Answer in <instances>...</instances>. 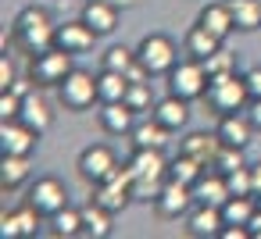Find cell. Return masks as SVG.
I'll return each instance as SVG.
<instances>
[{
  "instance_id": "6da1fadb",
  "label": "cell",
  "mask_w": 261,
  "mask_h": 239,
  "mask_svg": "<svg viewBox=\"0 0 261 239\" xmlns=\"http://www.w3.org/2000/svg\"><path fill=\"white\" fill-rule=\"evenodd\" d=\"M11 40H15L22 50H29V54L36 57V54H43V50L54 47L58 25H54V18H50L47 8L29 4L25 11H18V18H15V25H11Z\"/></svg>"
},
{
  "instance_id": "7a4b0ae2",
  "label": "cell",
  "mask_w": 261,
  "mask_h": 239,
  "mask_svg": "<svg viewBox=\"0 0 261 239\" xmlns=\"http://www.w3.org/2000/svg\"><path fill=\"white\" fill-rule=\"evenodd\" d=\"M211 114H232V111H247L250 104V89H247V79L236 75V72H225V75H211L207 82V93H204Z\"/></svg>"
},
{
  "instance_id": "3957f363",
  "label": "cell",
  "mask_w": 261,
  "mask_h": 239,
  "mask_svg": "<svg viewBox=\"0 0 261 239\" xmlns=\"http://www.w3.org/2000/svg\"><path fill=\"white\" fill-rule=\"evenodd\" d=\"M136 57H140V65H143L150 75H168V72L179 65V50H175L172 36H165V33L143 36L140 47H136Z\"/></svg>"
},
{
  "instance_id": "277c9868",
  "label": "cell",
  "mask_w": 261,
  "mask_h": 239,
  "mask_svg": "<svg viewBox=\"0 0 261 239\" xmlns=\"http://www.w3.org/2000/svg\"><path fill=\"white\" fill-rule=\"evenodd\" d=\"M207 82H211V75H207L204 61H197V57H186L168 72V93H175L182 100H200L207 93Z\"/></svg>"
},
{
  "instance_id": "5b68a950",
  "label": "cell",
  "mask_w": 261,
  "mask_h": 239,
  "mask_svg": "<svg viewBox=\"0 0 261 239\" xmlns=\"http://www.w3.org/2000/svg\"><path fill=\"white\" fill-rule=\"evenodd\" d=\"M58 100L68 107V111H86V107H93L97 100H100V89H97V75H90V72H83V68H72L68 72V79L58 86Z\"/></svg>"
},
{
  "instance_id": "8992f818",
  "label": "cell",
  "mask_w": 261,
  "mask_h": 239,
  "mask_svg": "<svg viewBox=\"0 0 261 239\" xmlns=\"http://www.w3.org/2000/svg\"><path fill=\"white\" fill-rule=\"evenodd\" d=\"M79 178L83 182H90V186H100V182H108L122 164H118V157H115V150L111 146H104V143H93V146H86L83 154H79Z\"/></svg>"
},
{
  "instance_id": "52a82bcc",
  "label": "cell",
  "mask_w": 261,
  "mask_h": 239,
  "mask_svg": "<svg viewBox=\"0 0 261 239\" xmlns=\"http://www.w3.org/2000/svg\"><path fill=\"white\" fill-rule=\"evenodd\" d=\"M72 57L75 54H68L65 47H50V50L36 54L33 57V82L36 86H61L68 79V72L75 68Z\"/></svg>"
},
{
  "instance_id": "ba28073f",
  "label": "cell",
  "mask_w": 261,
  "mask_h": 239,
  "mask_svg": "<svg viewBox=\"0 0 261 239\" xmlns=\"http://www.w3.org/2000/svg\"><path fill=\"white\" fill-rule=\"evenodd\" d=\"M29 203H33L43 218H54L58 211H65V207H68V189H65V182H61V178L43 175V178H36V182H33V189H29Z\"/></svg>"
},
{
  "instance_id": "9c48e42d",
  "label": "cell",
  "mask_w": 261,
  "mask_h": 239,
  "mask_svg": "<svg viewBox=\"0 0 261 239\" xmlns=\"http://www.w3.org/2000/svg\"><path fill=\"white\" fill-rule=\"evenodd\" d=\"M93 200H97L100 207H108L111 214H118V211L133 200V168L125 164V168H118L108 182L93 186Z\"/></svg>"
},
{
  "instance_id": "30bf717a",
  "label": "cell",
  "mask_w": 261,
  "mask_h": 239,
  "mask_svg": "<svg viewBox=\"0 0 261 239\" xmlns=\"http://www.w3.org/2000/svg\"><path fill=\"white\" fill-rule=\"evenodd\" d=\"M193 203H197V200H193V186L168 178L165 189H161L158 200H154V211H158L161 218H182V214L193 211Z\"/></svg>"
},
{
  "instance_id": "8fae6325",
  "label": "cell",
  "mask_w": 261,
  "mask_h": 239,
  "mask_svg": "<svg viewBox=\"0 0 261 239\" xmlns=\"http://www.w3.org/2000/svg\"><path fill=\"white\" fill-rule=\"evenodd\" d=\"M40 143V132L29 129L22 118H8V122H0V150L4 154H33Z\"/></svg>"
},
{
  "instance_id": "7c38bea8",
  "label": "cell",
  "mask_w": 261,
  "mask_h": 239,
  "mask_svg": "<svg viewBox=\"0 0 261 239\" xmlns=\"http://www.w3.org/2000/svg\"><path fill=\"white\" fill-rule=\"evenodd\" d=\"M118 18H122L118 4H108V0H86V4H83V22L97 36H111L118 29Z\"/></svg>"
},
{
  "instance_id": "4fadbf2b",
  "label": "cell",
  "mask_w": 261,
  "mask_h": 239,
  "mask_svg": "<svg viewBox=\"0 0 261 239\" xmlns=\"http://www.w3.org/2000/svg\"><path fill=\"white\" fill-rule=\"evenodd\" d=\"M97 40H100V36L79 18V22H65V25H58V40H54V47H65L68 54H90Z\"/></svg>"
},
{
  "instance_id": "5bb4252c",
  "label": "cell",
  "mask_w": 261,
  "mask_h": 239,
  "mask_svg": "<svg viewBox=\"0 0 261 239\" xmlns=\"http://www.w3.org/2000/svg\"><path fill=\"white\" fill-rule=\"evenodd\" d=\"M229 196H232V193H229V182H225V175H222L218 168H207V171L193 182V200H197V203L222 207Z\"/></svg>"
},
{
  "instance_id": "9a60e30c",
  "label": "cell",
  "mask_w": 261,
  "mask_h": 239,
  "mask_svg": "<svg viewBox=\"0 0 261 239\" xmlns=\"http://www.w3.org/2000/svg\"><path fill=\"white\" fill-rule=\"evenodd\" d=\"M225 225V214L222 207H211V203H193V211L186 214V232L204 239V235H218Z\"/></svg>"
},
{
  "instance_id": "2e32d148",
  "label": "cell",
  "mask_w": 261,
  "mask_h": 239,
  "mask_svg": "<svg viewBox=\"0 0 261 239\" xmlns=\"http://www.w3.org/2000/svg\"><path fill=\"white\" fill-rule=\"evenodd\" d=\"M218 139L225 146H247L250 136H254V122L247 118V111H232V114H222L218 118Z\"/></svg>"
},
{
  "instance_id": "e0dca14e",
  "label": "cell",
  "mask_w": 261,
  "mask_h": 239,
  "mask_svg": "<svg viewBox=\"0 0 261 239\" xmlns=\"http://www.w3.org/2000/svg\"><path fill=\"white\" fill-rule=\"evenodd\" d=\"M40 211L33 207V203H25V207H18V211H11V214H4L0 218V235L4 239H18V235H36V228H40Z\"/></svg>"
},
{
  "instance_id": "ac0fdd59",
  "label": "cell",
  "mask_w": 261,
  "mask_h": 239,
  "mask_svg": "<svg viewBox=\"0 0 261 239\" xmlns=\"http://www.w3.org/2000/svg\"><path fill=\"white\" fill-rule=\"evenodd\" d=\"M133 178H168V161L161 157L158 146H136V154L129 157Z\"/></svg>"
},
{
  "instance_id": "d6986e66",
  "label": "cell",
  "mask_w": 261,
  "mask_h": 239,
  "mask_svg": "<svg viewBox=\"0 0 261 239\" xmlns=\"http://www.w3.org/2000/svg\"><path fill=\"white\" fill-rule=\"evenodd\" d=\"M100 129L108 136H125L136 129V111L125 104V100H115V104H104L100 107Z\"/></svg>"
},
{
  "instance_id": "ffe728a7",
  "label": "cell",
  "mask_w": 261,
  "mask_h": 239,
  "mask_svg": "<svg viewBox=\"0 0 261 239\" xmlns=\"http://www.w3.org/2000/svg\"><path fill=\"white\" fill-rule=\"evenodd\" d=\"M168 132H175V129H182L186 122H190V100H182V97H175V93H168V97H161L158 104H154V111H150Z\"/></svg>"
},
{
  "instance_id": "44dd1931",
  "label": "cell",
  "mask_w": 261,
  "mask_h": 239,
  "mask_svg": "<svg viewBox=\"0 0 261 239\" xmlns=\"http://www.w3.org/2000/svg\"><path fill=\"white\" fill-rule=\"evenodd\" d=\"M179 150L190 154V157H197L204 168H211L215 157H218V150H222V139H218V132H190Z\"/></svg>"
},
{
  "instance_id": "7402d4cb",
  "label": "cell",
  "mask_w": 261,
  "mask_h": 239,
  "mask_svg": "<svg viewBox=\"0 0 261 239\" xmlns=\"http://www.w3.org/2000/svg\"><path fill=\"white\" fill-rule=\"evenodd\" d=\"M18 118H22L29 129H36L40 136H43V132L54 125V111H50V104H47V100H43L36 89H33L29 97H22V114H18Z\"/></svg>"
},
{
  "instance_id": "603a6c76",
  "label": "cell",
  "mask_w": 261,
  "mask_h": 239,
  "mask_svg": "<svg viewBox=\"0 0 261 239\" xmlns=\"http://www.w3.org/2000/svg\"><path fill=\"white\" fill-rule=\"evenodd\" d=\"M197 22H200L207 33H215L218 40H225V36L236 29V18H232V11H229V0H225V4H207Z\"/></svg>"
},
{
  "instance_id": "cb8c5ba5",
  "label": "cell",
  "mask_w": 261,
  "mask_h": 239,
  "mask_svg": "<svg viewBox=\"0 0 261 239\" xmlns=\"http://www.w3.org/2000/svg\"><path fill=\"white\" fill-rule=\"evenodd\" d=\"M182 47H186V54L190 57H197V61H204V57H211L215 50H222V40L215 36V33H207L200 22L186 33V40H182Z\"/></svg>"
},
{
  "instance_id": "d4e9b609",
  "label": "cell",
  "mask_w": 261,
  "mask_h": 239,
  "mask_svg": "<svg viewBox=\"0 0 261 239\" xmlns=\"http://www.w3.org/2000/svg\"><path fill=\"white\" fill-rule=\"evenodd\" d=\"M83 225H86V235L90 239H108L111 235V211L100 207L97 200H90L83 207Z\"/></svg>"
},
{
  "instance_id": "484cf974",
  "label": "cell",
  "mask_w": 261,
  "mask_h": 239,
  "mask_svg": "<svg viewBox=\"0 0 261 239\" xmlns=\"http://www.w3.org/2000/svg\"><path fill=\"white\" fill-rule=\"evenodd\" d=\"M129 136H133V146H158V150H161V146L168 143V129H165L154 114H150L147 122H136V129H133Z\"/></svg>"
},
{
  "instance_id": "4316f807",
  "label": "cell",
  "mask_w": 261,
  "mask_h": 239,
  "mask_svg": "<svg viewBox=\"0 0 261 239\" xmlns=\"http://www.w3.org/2000/svg\"><path fill=\"white\" fill-rule=\"evenodd\" d=\"M29 178V157L25 154H4V161H0V182H4V193L22 186Z\"/></svg>"
},
{
  "instance_id": "83f0119b",
  "label": "cell",
  "mask_w": 261,
  "mask_h": 239,
  "mask_svg": "<svg viewBox=\"0 0 261 239\" xmlns=\"http://www.w3.org/2000/svg\"><path fill=\"white\" fill-rule=\"evenodd\" d=\"M229 11H232L240 33L261 29V0H229Z\"/></svg>"
},
{
  "instance_id": "f1b7e54d",
  "label": "cell",
  "mask_w": 261,
  "mask_h": 239,
  "mask_svg": "<svg viewBox=\"0 0 261 239\" xmlns=\"http://www.w3.org/2000/svg\"><path fill=\"white\" fill-rule=\"evenodd\" d=\"M97 89H100V104H115V100H125V93H129V79H125L122 72L104 68V72L97 75Z\"/></svg>"
},
{
  "instance_id": "f546056e",
  "label": "cell",
  "mask_w": 261,
  "mask_h": 239,
  "mask_svg": "<svg viewBox=\"0 0 261 239\" xmlns=\"http://www.w3.org/2000/svg\"><path fill=\"white\" fill-rule=\"evenodd\" d=\"M204 171H207V168H204V164H200L197 157L182 154V150H179V157H175V161L168 164V178H175V182H186V186H193V182H197V178H200Z\"/></svg>"
},
{
  "instance_id": "4dcf8cb0",
  "label": "cell",
  "mask_w": 261,
  "mask_h": 239,
  "mask_svg": "<svg viewBox=\"0 0 261 239\" xmlns=\"http://www.w3.org/2000/svg\"><path fill=\"white\" fill-rule=\"evenodd\" d=\"M50 221H54V235H61V239L86 235V225H83V207H79V211H75V207H65V211H58Z\"/></svg>"
},
{
  "instance_id": "1f68e13d",
  "label": "cell",
  "mask_w": 261,
  "mask_h": 239,
  "mask_svg": "<svg viewBox=\"0 0 261 239\" xmlns=\"http://www.w3.org/2000/svg\"><path fill=\"white\" fill-rule=\"evenodd\" d=\"M125 104L136 111V114H143V111H154V89H150V79L147 82H129V93H125Z\"/></svg>"
},
{
  "instance_id": "d6a6232c",
  "label": "cell",
  "mask_w": 261,
  "mask_h": 239,
  "mask_svg": "<svg viewBox=\"0 0 261 239\" xmlns=\"http://www.w3.org/2000/svg\"><path fill=\"white\" fill-rule=\"evenodd\" d=\"M136 65V50H129L125 43H115V47H108L104 50V68H111V72H129Z\"/></svg>"
},
{
  "instance_id": "836d02e7",
  "label": "cell",
  "mask_w": 261,
  "mask_h": 239,
  "mask_svg": "<svg viewBox=\"0 0 261 239\" xmlns=\"http://www.w3.org/2000/svg\"><path fill=\"white\" fill-rule=\"evenodd\" d=\"M211 168H218L222 175H229V171L243 168V146H225V143H222V150H218V157H215V164H211Z\"/></svg>"
},
{
  "instance_id": "e575fe53",
  "label": "cell",
  "mask_w": 261,
  "mask_h": 239,
  "mask_svg": "<svg viewBox=\"0 0 261 239\" xmlns=\"http://www.w3.org/2000/svg\"><path fill=\"white\" fill-rule=\"evenodd\" d=\"M204 68H207V75H225V72H236V54H229V50H215L211 57H204Z\"/></svg>"
},
{
  "instance_id": "d590c367",
  "label": "cell",
  "mask_w": 261,
  "mask_h": 239,
  "mask_svg": "<svg viewBox=\"0 0 261 239\" xmlns=\"http://www.w3.org/2000/svg\"><path fill=\"white\" fill-rule=\"evenodd\" d=\"M225 182H229V193H232V196H247V193H254V186H250V164L229 171Z\"/></svg>"
},
{
  "instance_id": "8d00e7d4",
  "label": "cell",
  "mask_w": 261,
  "mask_h": 239,
  "mask_svg": "<svg viewBox=\"0 0 261 239\" xmlns=\"http://www.w3.org/2000/svg\"><path fill=\"white\" fill-rule=\"evenodd\" d=\"M18 114H22V97L15 89H0V122L18 118Z\"/></svg>"
},
{
  "instance_id": "74e56055",
  "label": "cell",
  "mask_w": 261,
  "mask_h": 239,
  "mask_svg": "<svg viewBox=\"0 0 261 239\" xmlns=\"http://www.w3.org/2000/svg\"><path fill=\"white\" fill-rule=\"evenodd\" d=\"M15 79H18V72H15V61L4 54V57H0V89H11V86H15Z\"/></svg>"
},
{
  "instance_id": "f35d334b",
  "label": "cell",
  "mask_w": 261,
  "mask_h": 239,
  "mask_svg": "<svg viewBox=\"0 0 261 239\" xmlns=\"http://www.w3.org/2000/svg\"><path fill=\"white\" fill-rule=\"evenodd\" d=\"M218 235H222V239H247V235H250V225H222Z\"/></svg>"
},
{
  "instance_id": "ab89813d",
  "label": "cell",
  "mask_w": 261,
  "mask_h": 239,
  "mask_svg": "<svg viewBox=\"0 0 261 239\" xmlns=\"http://www.w3.org/2000/svg\"><path fill=\"white\" fill-rule=\"evenodd\" d=\"M243 79H247V89H250V100H254V97H261V68H250V72H247Z\"/></svg>"
},
{
  "instance_id": "60d3db41",
  "label": "cell",
  "mask_w": 261,
  "mask_h": 239,
  "mask_svg": "<svg viewBox=\"0 0 261 239\" xmlns=\"http://www.w3.org/2000/svg\"><path fill=\"white\" fill-rule=\"evenodd\" d=\"M247 118L254 122V129H261V97H254V100L247 104Z\"/></svg>"
},
{
  "instance_id": "b9f144b4",
  "label": "cell",
  "mask_w": 261,
  "mask_h": 239,
  "mask_svg": "<svg viewBox=\"0 0 261 239\" xmlns=\"http://www.w3.org/2000/svg\"><path fill=\"white\" fill-rule=\"evenodd\" d=\"M250 186H254V196H261V161L250 164Z\"/></svg>"
},
{
  "instance_id": "7bdbcfd3",
  "label": "cell",
  "mask_w": 261,
  "mask_h": 239,
  "mask_svg": "<svg viewBox=\"0 0 261 239\" xmlns=\"http://www.w3.org/2000/svg\"><path fill=\"white\" fill-rule=\"evenodd\" d=\"M11 89H15L18 97H29V93H33V86H29V79H15V86H11Z\"/></svg>"
},
{
  "instance_id": "ee69618b",
  "label": "cell",
  "mask_w": 261,
  "mask_h": 239,
  "mask_svg": "<svg viewBox=\"0 0 261 239\" xmlns=\"http://www.w3.org/2000/svg\"><path fill=\"white\" fill-rule=\"evenodd\" d=\"M250 235L254 239H261V207L254 211V218H250Z\"/></svg>"
},
{
  "instance_id": "f6af8a7d",
  "label": "cell",
  "mask_w": 261,
  "mask_h": 239,
  "mask_svg": "<svg viewBox=\"0 0 261 239\" xmlns=\"http://www.w3.org/2000/svg\"><path fill=\"white\" fill-rule=\"evenodd\" d=\"M108 4H118V8L125 11V8H136V4H140V0H108Z\"/></svg>"
},
{
  "instance_id": "bcb514c9",
  "label": "cell",
  "mask_w": 261,
  "mask_h": 239,
  "mask_svg": "<svg viewBox=\"0 0 261 239\" xmlns=\"http://www.w3.org/2000/svg\"><path fill=\"white\" fill-rule=\"evenodd\" d=\"M257 207H261V196H257Z\"/></svg>"
}]
</instances>
